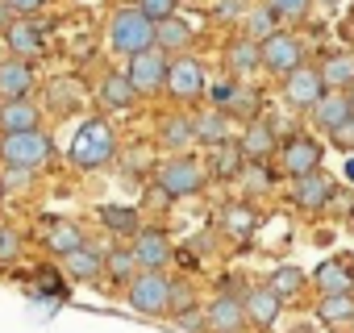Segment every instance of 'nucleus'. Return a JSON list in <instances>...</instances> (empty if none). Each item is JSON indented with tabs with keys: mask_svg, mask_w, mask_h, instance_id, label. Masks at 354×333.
<instances>
[{
	"mask_svg": "<svg viewBox=\"0 0 354 333\" xmlns=\"http://www.w3.org/2000/svg\"><path fill=\"white\" fill-rule=\"evenodd\" d=\"M117 154V137H113V125L104 117H92L80 125L75 142H71V162L84 166V171H92V166H104L109 158Z\"/></svg>",
	"mask_w": 354,
	"mask_h": 333,
	"instance_id": "nucleus-1",
	"label": "nucleus"
},
{
	"mask_svg": "<svg viewBox=\"0 0 354 333\" xmlns=\"http://www.w3.org/2000/svg\"><path fill=\"white\" fill-rule=\"evenodd\" d=\"M50 154H55V146H50V133H42V129H21V133L0 137V158L17 166V171H38V166L50 162Z\"/></svg>",
	"mask_w": 354,
	"mask_h": 333,
	"instance_id": "nucleus-2",
	"label": "nucleus"
},
{
	"mask_svg": "<svg viewBox=\"0 0 354 333\" xmlns=\"http://www.w3.org/2000/svg\"><path fill=\"white\" fill-rule=\"evenodd\" d=\"M109 42H113V50L133 59V55L154 46V21H146L138 9H121L113 17V26H109Z\"/></svg>",
	"mask_w": 354,
	"mask_h": 333,
	"instance_id": "nucleus-3",
	"label": "nucleus"
},
{
	"mask_svg": "<svg viewBox=\"0 0 354 333\" xmlns=\"http://www.w3.org/2000/svg\"><path fill=\"white\" fill-rule=\"evenodd\" d=\"M129 308L133 312H146V316L171 312V279L162 271H142L129 283Z\"/></svg>",
	"mask_w": 354,
	"mask_h": 333,
	"instance_id": "nucleus-4",
	"label": "nucleus"
},
{
	"mask_svg": "<svg viewBox=\"0 0 354 333\" xmlns=\"http://www.w3.org/2000/svg\"><path fill=\"white\" fill-rule=\"evenodd\" d=\"M158 188L167 196H196L205 188V171L192 158H167L158 162Z\"/></svg>",
	"mask_w": 354,
	"mask_h": 333,
	"instance_id": "nucleus-5",
	"label": "nucleus"
},
{
	"mask_svg": "<svg viewBox=\"0 0 354 333\" xmlns=\"http://www.w3.org/2000/svg\"><path fill=\"white\" fill-rule=\"evenodd\" d=\"M259 67H267L271 75H292L296 67H304V55H300V42L292 34H271L259 42Z\"/></svg>",
	"mask_w": 354,
	"mask_h": 333,
	"instance_id": "nucleus-6",
	"label": "nucleus"
},
{
	"mask_svg": "<svg viewBox=\"0 0 354 333\" xmlns=\"http://www.w3.org/2000/svg\"><path fill=\"white\" fill-rule=\"evenodd\" d=\"M279 166H283L292 180L313 175V171H321V146H317L313 137L296 133V137H288V142H283V150H279Z\"/></svg>",
	"mask_w": 354,
	"mask_h": 333,
	"instance_id": "nucleus-7",
	"label": "nucleus"
},
{
	"mask_svg": "<svg viewBox=\"0 0 354 333\" xmlns=\"http://www.w3.org/2000/svg\"><path fill=\"white\" fill-rule=\"evenodd\" d=\"M167 63H171V59H167L158 46H150V50H142V55L129 59L125 79L133 84V92H154V88H162V79H167Z\"/></svg>",
	"mask_w": 354,
	"mask_h": 333,
	"instance_id": "nucleus-8",
	"label": "nucleus"
},
{
	"mask_svg": "<svg viewBox=\"0 0 354 333\" xmlns=\"http://www.w3.org/2000/svg\"><path fill=\"white\" fill-rule=\"evenodd\" d=\"M325 96V84H321V75H317V67H296L292 75H283V100L292 104V108H308L313 113V104Z\"/></svg>",
	"mask_w": 354,
	"mask_h": 333,
	"instance_id": "nucleus-9",
	"label": "nucleus"
},
{
	"mask_svg": "<svg viewBox=\"0 0 354 333\" xmlns=\"http://www.w3.org/2000/svg\"><path fill=\"white\" fill-rule=\"evenodd\" d=\"M171 84V96H180V100H196L205 92V67L196 59H171L167 63V79Z\"/></svg>",
	"mask_w": 354,
	"mask_h": 333,
	"instance_id": "nucleus-10",
	"label": "nucleus"
},
{
	"mask_svg": "<svg viewBox=\"0 0 354 333\" xmlns=\"http://www.w3.org/2000/svg\"><path fill=\"white\" fill-rule=\"evenodd\" d=\"M242 308H246V321H254L259 329H271L279 321V312H283V296L271 292L267 283H259V287H250L242 296Z\"/></svg>",
	"mask_w": 354,
	"mask_h": 333,
	"instance_id": "nucleus-11",
	"label": "nucleus"
},
{
	"mask_svg": "<svg viewBox=\"0 0 354 333\" xmlns=\"http://www.w3.org/2000/svg\"><path fill=\"white\" fill-rule=\"evenodd\" d=\"M133 263L138 267H146V271H158V267H167L171 263V242H167V234L162 229H138V242H133Z\"/></svg>",
	"mask_w": 354,
	"mask_h": 333,
	"instance_id": "nucleus-12",
	"label": "nucleus"
},
{
	"mask_svg": "<svg viewBox=\"0 0 354 333\" xmlns=\"http://www.w3.org/2000/svg\"><path fill=\"white\" fill-rule=\"evenodd\" d=\"M205 321H209V329H213V333H242V329H246V308H242V300H238V296L221 292V296L209 304Z\"/></svg>",
	"mask_w": 354,
	"mask_h": 333,
	"instance_id": "nucleus-13",
	"label": "nucleus"
},
{
	"mask_svg": "<svg viewBox=\"0 0 354 333\" xmlns=\"http://www.w3.org/2000/svg\"><path fill=\"white\" fill-rule=\"evenodd\" d=\"M329 200H333V184H329L321 171L300 175V180H296V188H292V204H296V209H304V213H321Z\"/></svg>",
	"mask_w": 354,
	"mask_h": 333,
	"instance_id": "nucleus-14",
	"label": "nucleus"
},
{
	"mask_svg": "<svg viewBox=\"0 0 354 333\" xmlns=\"http://www.w3.org/2000/svg\"><path fill=\"white\" fill-rule=\"evenodd\" d=\"M350 117H354V104H350V96H346V92H325V96L313 104V121H317L325 133L342 129Z\"/></svg>",
	"mask_w": 354,
	"mask_h": 333,
	"instance_id": "nucleus-15",
	"label": "nucleus"
},
{
	"mask_svg": "<svg viewBox=\"0 0 354 333\" xmlns=\"http://www.w3.org/2000/svg\"><path fill=\"white\" fill-rule=\"evenodd\" d=\"M313 283L321 287V296H350L354 292V271H350V258H329L317 267Z\"/></svg>",
	"mask_w": 354,
	"mask_h": 333,
	"instance_id": "nucleus-16",
	"label": "nucleus"
},
{
	"mask_svg": "<svg viewBox=\"0 0 354 333\" xmlns=\"http://www.w3.org/2000/svg\"><path fill=\"white\" fill-rule=\"evenodd\" d=\"M213 100H217V113H238V117H254L259 113V96L250 88H242V84H217Z\"/></svg>",
	"mask_w": 354,
	"mask_h": 333,
	"instance_id": "nucleus-17",
	"label": "nucleus"
},
{
	"mask_svg": "<svg viewBox=\"0 0 354 333\" xmlns=\"http://www.w3.org/2000/svg\"><path fill=\"white\" fill-rule=\"evenodd\" d=\"M34 84V71L26 67V59H5L0 63V100H21Z\"/></svg>",
	"mask_w": 354,
	"mask_h": 333,
	"instance_id": "nucleus-18",
	"label": "nucleus"
},
{
	"mask_svg": "<svg viewBox=\"0 0 354 333\" xmlns=\"http://www.w3.org/2000/svg\"><path fill=\"white\" fill-rule=\"evenodd\" d=\"M317 75H321V84H325V92H346L350 84H354V55H329L321 67H317Z\"/></svg>",
	"mask_w": 354,
	"mask_h": 333,
	"instance_id": "nucleus-19",
	"label": "nucleus"
},
{
	"mask_svg": "<svg viewBox=\"0 0 354 333\" xmlns=\"http://www.w3.org/2000/svg\"><path fill=\"white\" fill-rule=\"evenodd\" d=\"M0 129H5V133L38 129V108L30 100H5V108H0Z\"/></svg>",
	"mask_w": 354,
	"mask_h": 333,
	"instance_id": "nucleus-20",
	"label": "nucleus"
},
{
	"mask_svg": "<svg viewBox=\"0 0 354 333\" xmlns=\"http://www.w3.org/2000/svg\"><path fill=\"white\" fill-rule=\"evenodd\" d=\"M192 42V26L188 21H180V17H167V21H158L154 26V46L167 55V50H184Z\"/></svg>",
	"mask_w": 354,
	"mask_h": 333,
	"instance_id": "nucleus-21",
	"label": "nucleus"
},
{
	"mask_svg": "<svg viewBox=\"0 0 354 333\" xmlns=\"http://www.w3.org/2000/svg\"><path fill=\"white\" fill-rule=\"evenodd\" d=\"M5 38H9V50H13L17 59H30V55L42 50V30L30 26V21H13V26L5 30Z\"/></svg>",
	"mask_w": 354,
	"mask_h": 333,
	"instance_id": "nucleus-22",
	"label": "nucleus"
},
{
	"mask_svg": "<svg viewBox=\"0 0 354 333\" xmlns=\"http://www.w3.org/2000/svg\"><path fill=\"white\" fill-rule=\"evenodd\" d=\"M271 146H275V133H271V125L267 121H250V129L242 133V142H238V150H242V158H267L271 154Z\"/></svg>",
	"mask_w": 354,
	"mask_h": 333,
	"instance_id": "nucleus-23",
	"label": "nucleus"
},
{
	"mask_svg": "<svg viewBox=\"0 0 354 333\" xmlns=\"http://www.w3.org/2000/svg\"><path fill=\"white\" fill-rule=\"evenodd\" d=\"M317 321L321 325H350L354 321V292L350 296H321L317 300Z\"/></svg>",
	"mask_w": 354,
	"mask_h": 333,
	"instance_id": "nucleus-24",
	"label": "nucleus"
},
{
	"mask_svg": "<svg viewBox=\"0 0 354 333\" xmlns=\"http://www.w3.org/2000/svg\"><path fill=\"white\" fill-rule=\"evenodd\" d=\"M192 133H196V142H205V146H225L230 142V121H225V113H205V117H196L192 121Z\"/></svg>",
	"mask_w": 354,
	"mask_h": 333,
	"instance_id": "nucleus-25",
	"label": "nucleus"
},
{
	"mask_svg": "<svg viewBox=\"0 0 354 333\" xmlns=\"http://www.w3.org/2000/svg\"><path fill=\"white\" fill-rule=\"evenodd\" d=\"M158 142H162L167 150H188V146L196 142L192 121H188V117H167V121L158 125Z\"/></svg>",
	"mask_w": 354,
	"mask_h": 333,
	"instance_id": "nucleus-26",
	"label": "nucleus"
},
{
	"mask_svg": "<svg viewBox=\"0 0 354 333\" xmlns=\"http://www.w3.org/2000/svg\"><path fill=\"white\" fill-rule=\"evenodd\" d=\"M100 267H104V258H100L96 250H88V246H80L75 254H67V275H71L75 283H92V279L100 275Z\"/></svg>",
	"mask_w": 354,
	"mask_h": 333,
	"instance_id": "nucleus-27",
	"label": "nucleus"
},
{
	"mask_svg": "<svg viewBox=\"0 0 354 333\" xmlns=\"http://www.w3.org/2000/svg\"><path fill=\"white\" fill-rule=\"evenodd\" d=\"M100 100H104V108H129V104L138 100V92H133V84H129L125 75H104Z\"/></svg>",
	"mask_w": 354,
	"mask_h": 333,
	"instance_id": "nucleus-28",
	"label": "nucleus"
},
{
	"mask_svg": "<svg viewBox=\"0 0 354 333\" xmlns=\"http://www.w3.org/2000/svg\"><path fill=\"white\" fill-rule=\"evenodd\" d=\"M46 246L67 258V254H75V250L84 246V234H80V225H71V221H55L50 234H46Z\"/></svg>",
	"mask_w": 354,
	"mask_h": 333,
	"instance_id": "nucleus-29",
	"label": "nucleus"
},
{
	"mask_svg": "<svg viewBox=\"0 0 354 333\" xmlns=\"http://www.w3.org/2000/svg\"><path fill=\"white\" fill-rule=\"evenodd\" d=\"M225 63H230L238 75L254 71V67H259V42H250L246 34H242V38H234V42H230V50H225Z\"/></svg>",
	"mask_w": 354,
	"mask_h": 333,
	"instance_id": "nucleus-30",
	"label": "nucleus"
},
{
	"mask_svg": "<svg viewBox=\"0 0 354 333\" xmlns=\"http://www.w3.org/2000/svg\"><path fill=\"white\" fill-rule=\"evenodd\" d=\"M46 96H50V108H55V113H71V108L84 104V88H80L75 79H55Z\"/></svg>",
	"mask_w": 354,
	"mask_h": 333,
	"instance_id": "nucleus-31",
	"label": "nucleus"
},
{
	"mask_svg": "<svg viewBox=\"0 0 354 333\" xmlns=\"http://www.w3.org/2000/svg\"><path fill=\"white\" fill-rule=\"evenodd\" d=\"M221 221H225V234H234V238H250L259 229V213L250 204H230Z\"/></svg>",
	"mask_w": 354,
	"mask_h": 333,
	"instance_id": "nucleus-32",
	"label": "nucleus"
},
{
	"mask_svg": "<svg viewBox=\"0 0 354 333\" xmlns=\"http://www.w3.org/2000/svg\"><path fill=\"white\" fill-rule=\"evenodd\" d=\"M238 171H242V150H238L234 142L217 146V154H213V175H217V180H234Z\"/></svg>",
	"mask_w": 354,
	"mask_h": 333,
	"instance_id": "nucleus-33",
	"label": "nucleus"
},
{
	"mask_svg": "<svg viewBox=\"0 0 354 333\" xmlns=\"http://www.w3.org/2000/svg\"><path fill=\"white\" fill-rule=\"evenodd\" d=\"M100 221L113 229V234H138V209H121V204H104L100 209Z\"/></svg>",
	"mask_w": 354,
	"mask_h": 333,
	"instance_id": "nucleus-34",
	"label": "nucleus"
},
{
	"mask_svg": "<svg viewBox=\"0 0 354 333\" xmlns=\"http://www.w3.org/2000/svg\"><path fill=\"white\" fill-rule=\"evenodd\" d=\"M267 287H271V292H279V296L288 300V296H296V292L304 287V271H300V267H292V263H288V267H275V275H271V283H267Z\"/></svg>",
	"mask_w": 354,
	"mask_h": 333,
	"instance_id": "nucleus-35",
	"label": "nucleus"
},
{
	"mask_svg": "<svg viewBox=\"0 0 354 333\" xmlns=\"http://www.w3.org/2000/svg\"><path fill=\"white\" fill-rule=\"evenodd\" d=\"M275 34V13L267 9V5H259L250 17H246V38L250 42H263V38H271Z\"/></svg>",
	"mask_w": 354,
	"mask_h": 333,
	"instance_id": "nucleus-36",
	"label": "nucleus"
},
{
	"mask_svg": "<svg viewBox=\"0 0 354 333\" xmlns=\"http://www.w3.org/2000/svg\"><path fill=\"white\" fill-rule=\"evenodd\" d=\"M175 5H180V0H138V13L158 26V21H167V17H175Z\"/></svg>",
	"mask_w": 354,
	"mask_h": 333,
	"instance_id": "nucleus-37",
	"label": "nucleus"
},
{
	"mask_svg": "<svg viewBox=\"0 0 354 333\" xmlns=\"http://www.w3.org/2000/svg\"><path fill=\"white\" fill-rule=\"evenodd\" d=\"M104 267H109V275H113V279H129L138 263H133V254H129V250H109Z\"/></svg>",
	"mask_w": 354,
	"mask_h": 333,
	"instance_id": "nucleus-38",
	"label": "nucleus"
},
{
	"mask_svg": "<svg viewBox=\"0 0 354 333\" xmlns=\"http://www.w3.org/2000/svg\"><path fill=\"white\" fill-rule=\"evenodd\" d=\"M308 5H313V0H267V9H271L275 17H304Z\"/></svg>",
	"mask_w": 354,
	"mask_h": 333,
	"instance_id": "nucleus-39",
	"label": "nucleus"
},
{
	"mask_svg": "<svg viewBox=\"0 0 354 333\" xmlns=\"http://www.w3.org/2000/svg\"><path fill=\"white\" fill-rule=\"evenodd\" d=\"M17 250H21V238L13 234V229H0V258H17Z\"/></svg>",
	"mask_w": 354,
	"mask_h": 333,
	"instance_id": "nucleus-40",
	"label": "nucleus"
},
{
	"mask_svg": "<svg viewBox=\"0 0 354 333\" xmlns=\"http://www.w3.org/2000/svg\"><path fill=\"white\" fill-rule=\"evenodd\" d=\"M329 142H333L337 150H354V117H350L342 129H333V133H329Z\"/></svg>",
	"mask_w": 354,
	"mask_h": 333,
	"instance_id": "nucleus-41",
	"label": "nucleus"
},
{
	"mask_svg": "<svg viewBox=\"0 0 354 333\" xmlns=\"http://www.w3.org/2000/svg\"><path fill=\"white\" fill-rule=\"evenodd\" d=\"M5 5H9L13 13H21V17H26V13H38V9L46 5V0H5Z\"/></svg>",
	"mask_w": 354,
	"mask_h": 333,
	"instance_id": "nucleus-42",
	"label": "nucleus"
},
{
	"mask_svg": "<svg viewBox=\"0 0 354 333\" xmlns=\"http://www.w3.org/2000/svg\"><path fill=\"white\" fill-rule=\"evenodd\" d=\"M9 17H13V9H9V5H5V0H0V26H5V30H9V26H13V21H9Z\"/></svg>",
	"mask_w": 354,
	"mask_h": 333,
	"instance_id": "nucleus-43",
	"label": "nucleus"
},
{
	"mask_svg": "<svg viewBox=\"0 0 354 333\" xmlns=\"http://www.w3.org/2000/svg\"><path fill=\"white\" fill-rule=\"evenodd\" d=\"M346 180H350V184H354V158H350V162H346Z\"/></svg>",
	"mask_w": 354,
	"mask_h": 333,
	"instance_id": "nucleus-44",
	"label": "nucleus"
},
{
	"mask_svg": "<svg viewBox=\"0 0 354 333\" xmlns=\"http://www.w3.org/2000/svg\"><path fill=\"white\" fill-rule=\"evenodd\" d=\"M346 96H350V104H354V84H350V88H346Z\"/></svg>",
	"mask_w": 354,
	"mask_h": 333,
	"instance_id": "nucleus-45",
	"label": "nucleus"
},
{
	"mask_svg": "<svg viewBox=\"0 0 354 333\" xmlns=\"http://www.w3.org/2000/svg\"><path fill=\"white\" fill-rule=\"evenodd\" d=\"M350 221H354V213H350Z\"/></svg>",
	"mask_w": 354,
	"mask_h": 333,
	"instance_id": "nucleus-46",
	"label": "nucleus"
}]
</instances>
